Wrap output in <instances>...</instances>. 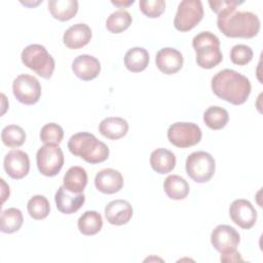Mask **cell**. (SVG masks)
<instances>
[{"label":"cell","mask_w":263,"mask_h":263,"mask_svg":"<svg viewBox=\"0 0 263 263\" xmlns=\"http://www.w3.org/2000/svg\"><path fill=\"white\" fill-rule=\"evenodd\" d=\"M211 86L218 98L236 106L248 100L252 88L246 76L231 69L219 71L212 78Z\"/></svg>","instance_id":"1"},{"label":"cell","mask_w":263,"mask_h":263,"mask_svg":"<svg viewBox=\"0 0 263 263\" xmlns=\"http://www.w3.org/2000/svg\"><path fill=\"white\" fill-rule=\"evenodd\" d=\"M217 26L226 37L250 39L258 35L260 20L253 12L234 9L219 14Z\"/></svg>","instance_id":"2"},{"label":"cell","mask_w":263,"mask_h":263,"mask_svg":"<svg viewBox=\"0 0 263 263\" xmlns=\"http://www.w3.org/2000/svg\"><path fill=\"white\" fill-rule=\"evenodd\" d=\"M69 151L90 164L105 161L109 156L108 146L90 133H77L68 142Z\"/></svg>","instance_id":"3"},{"label":"cell","mask_w":263,"mask_h":263,"mask_svg":"<svg viewBox=\"0 0 263 263\" xmlns=\"http://www.w3.org/2000/svg\"><path fill=\"white\" fill-rule=\"evenodd\" d=\"M192 46L196 52V63L202 69H212L223 60L220 40L212 32L198 33L192 40Z\"/></svg>","instance_id":"4"},{"label":"cell","mask_w":263,"mask_h":263,"mask_svg":"<svg viewBox=\"0 0 263 263\" xmlns=\"http://www.w3.org/2000/svg\"><path fill=\"white\" fill-rule=\"evenodd\" d=\"M23 64L44 79H49L54 70V60L41 44H30L21 54Z\"/></svg>","instance_id":"5"},{"label":"cell","mask_w":263,"mask_h":263,"mask_svg":"<svg viewBox=\"0 0 263 263\" xmlns=\"http://www.w3.org/2000/svg\"><path fill=\"white\" fill-rule=\"evenodd\" d=\"M187 175L196 183L209 182L215 174L216 161L214 157L205 151L191 153L185 163Z\"/></svg>","instance_id":"6"},{"label":"cell","mask_w":263,"mask_h":263,"mask_svg":"<svg viewBox=\"0 0 263 263\" xmlns=\"http://www.w3.org/2000/svg\"><path fill=\"white\" fill-rule=\"evenodd\" d=\"M203 17V7L200 0H183L179 3L174 18V26L180 32L192 30Z\"/></svg>","instance_id":"7"},{"label":"cell","mask_w":263,"mask_h":263,"mask_svg":"<svg viewBox=\"0 0 263 263\" xmlns=\"http://www.w3.org/2000/svg\"><path fill=\"white\" fill-rule=\"evenodd\" d=\"M202 133L200 127L193 122H175L167 129V139L178 148H189L198 144Z\"/></svg>","instance_id":"8"},{"label":"cell","mask_w":263,"mask_h":263,"mask_svg":"<svg viewBox=\"0 0 263 263\" xmlns=\"http://www.w3.org/2000/svg\"><path fill=\"white\" fill-rule=\"evenodd\" d=\"M39 172L46 177H53L60 173L64 165V154L57 144H45L36 154Z\"/></svg>","instance_id":"9"},{"label":"cell","mask_w":263,"mask_h":263,"mask_svg":"<svg viewBox=\"0 0 263 263\" xmlns=\"http://www.w3.org/2000/svg\"><path fill=\"white\" fill-rule=\"evenodd\" d=\"M12 91L20 103L34 105L41 97V85L36 77L29 74H21L12 82Z\"/></svg>","instance_id":"10"},{"label":"cell","mask_w":263,"mask_h":263,"mask_svg":"<svg viewBox=\"0 0 263 263\" xmlns=\"http://www.w3.org/2000/svg\"><path fill=\"white\" fill-rule=\"evenodd\" d=\"M229 216L233 223L242 229L252 228L257 221V212L247 199H235L229 208Z\"/></svg>","instance_id":"11"},{"label":"cell","mask_w":263,"mask_h":263,"mask_svg":"<svg viewBox=\"0 0 263 263\" xmlns=\"http://www.w3.org/2000/svg\"><path fill=\"white\" fill-rule=\"evenodd\" d=\"M239 241V233L235 228L229 225H218L211 234V242L213 247L221 254L236 250Z\"/></svg>","instance_id":"12"},{"label":"cell","mask_w":263,"mask_h":263,"mask_svg":"<svg viewBox=\"0 0 263 263\" xmlns=\"http://www.w3.org/2000/svg\"><path fill=\"white\" fill-rule=\"evenodd\" d=\"M6 174L15 180L23 179L30 171V159L26 152L22 150L9 151L3 161Z\"/></svg>","instance_id":"13"},{"label":"cell","mask_w":263,"mask_h":263,"mask_svg":"<svg viewBox=\"0 0 263 263\" xmlns=\"http://www.w3.org/2000/svg\"><path fill=\"white\" fill-rule=\"evenodd\" d=\"M182 53L172 47H163L158 50L155 57V63L158 70L166 75L177 73L183 67Z\"/></svg>","instance_id":"14"},{"label":"cell","mask_w":263,"mask_h":263,"mask_svg":"<svg viewBox=\"0 0 263 263\" xmlns=\"http://www.w3.org/2000/svg\"><path fill=\"white\" fill-rule=\"evenodd\" d=\"M72 70L76 77L81 80L88 81L97 78L101 72V64L99 60L89 54H80L74 59Z\"/></svg>","instance_id":"15"},{"label":"cell","mask_w":263,"mask_h":263,"mask_svg":"<svg viewBox=\"0 0 263 263\" xmlns=\"http://www.w3.org/2000/svg\"><path fill=\"white\" fill-rule=\"evenodd\" d=\"M95 185L102 193L114 194L123 187V177L114 168H104L96 175Z\"/></svg>","instance_id":"16"},{"label":"cell","mask_w":263,"mask_h":263,"mask_svg":"<svg viewBox=\"0 0 263 263\" xmlns=\"http://www.w3.org/2000/svg\"><path fill=\"white\" fill-rule=\"evenodd\" d=\"M105 217L112 225H124L133 217L132 204L124 199L112 200L105 208Z\"/></svg>","instance_id":"17"},{"label":"cell","mask_w":263,"mask_h":263,"mask_svg":"<svg viewBox=\"0 0 263 263\" xmlns=\"http://www.w3.org/2000/svg\"><path fill=\"white\" fill-rule=\"evenodd\" d=\"M58 210L66 215L76 213L84 203L85 196L83 193H73L61 186L54 196Z\"/></svg>","instance_id":"18"},{"label":"cell","mask_w":263,"mask_h":263,"mask_svg":"<svg viewBox=\"0 0 263 263\" xmlns=\"http://www.w3.org/2000/svg\"><path fill=\"white\" fill-rule=\"evenodd\" d=\"M90 38L91 30L86 24H75L66 30L63 41L70 49H78L88 44Z\"/></svg>","instance_id":"19"},{"label":"cell","mask_w":263,"mask_h":263,"mask_svg":"<svg viewBox=\"0 0 263 263\" xmlns=\"http://www.w3.org/2000/svg\"><path fill=\"white\" fill-rule=\"evenodd\" d=\"M128 130V123L121 117H107L99 125V132L102 136L110 140L123 138Z\"/></svg>","instance_id":"20"},{"label":"cell","mask_w":263,"mask_h":263,"mask_svg":"<svg viewBox=\"0 0 263 263\" xmlns=\"http://www.w3.org/2000/svg\"><path fill=\"white\" fill-rule=\"evenodd\" d=\"M150 164L156 173L161 175L167 174L172 172L176 165V156L172 151L165 148H158L151 153Z\"/></svg>","instance_id":"21"},{"label":"cell","mask_w":263,"mask_h":263,"mask_svg":"<svg viewBox=\"0 0 263 263\" xmlns=\"http://www.w3.org/2000/svg\"><path fill=\"white\" fill-rule=\"evenodd\" d=\"M48 10L55 20L66 22L76 15L78 2L76 0H49Z\"/></svg>","instance_id":"22"},{"label":"cell","mask_w":263,"mask_h":263,"mask_svg":"<svg viewBox=\"0 0 263 263\" xmlns=\"http://www.w3.org/2000/svg\"><path fill=\"white\" fill-rule=\"evenodd\" d=\"M64 187L73 193H82L87 184L86 171L81 166H71L65 174Z\"/></svg>","instance_id":"23"},{"label":"cell","mask_w":263,"mask_h":263,"mask_svg":"<svg viewBox=\"0 0 263 263\" xmlns=\"http://www.w3.org/2000/svg\"><path fill=\"white\" fill-rule=\"evenodd\" d=\"M149 64V53L143 47H133L124 54V66L133 72L139 73L144 71Z\"/></svg>","instance_id":"24"},{"label":"cell","mask_w":263,"mask_h":263,"mask_svg":"<svg viewBox=\"0 0 263 263\" xmlns=\"http://www.w3.org/2000/svg\"><path fill=\"white\" fill-rule=\"evenodd\" d=\"M163 189L165 194L175 200H181L187 197L189 193V185L187 181L178 175H171L166 177L163 182Z\"/></svg>","instance_id":"25"},{"label":"cell","mask_w":263,"mask_h":263,"mask_svg":"<svg viewBox=\"0 0 263 263\" xmlns=\"http://www.w3.org/2000/svg\"><path fill=\"white\" fill-rule=\"evenodd\" d=\"M78 229L84 235H95L103 227V219L97 211H86L78 219Z\"/></svg>","instance_id":"26"},{"label":"cell","mask_w":263,"mask_h":263,"mask_svg":"<svg viewBox=\"0 0 263 263\" xmlns=\"http://www.w3.org/2000/svg\"><path fill=\"white\" fill-rule=\"evenodd\" d=\"M23 222L24 217L18 209H6L1 213L0 230L3 233H14L21 229Z\"/></svg>","instance_id":"27"},{"label":"cell","mask_w":263,"mask_h":263,"mask_svg":"<svg viewBox=\"0 0 263 263\" xmlns=\"http://www.w3.org/2000/svg\"><path fill=\"white\" fill-rule=\"evenodd\" d=\"M229 120V114L226 109L219 106H211L203 113V121L211 129H222Z\"/></svg>","instance_id":"28"},{"label":"cell","mask_w":263,"mask_h":263,"mask_svg":"<svg viewBox=\"0 0 263 263\" xmlns=\"http://www.w3.org/2000/svg\"><path fill=\"white\" fill-rule=\"evenodd\" d=\"M132 15L125 9H118L111 13L106 21V28L114 34L125 31L132 25Z\"/></svg>","instance_id":"29"},{"label":"cell","mask_w":263,"mask_h":263,"mask_svg":"<svg viewBox=\"0 0 263 263\" xmlns=\"http://www.w3.org/2000/svg\"><path fill=\"white\" fill-rule=\"evenodd\" d=\"M1 140L5 146L9 148H17L25 143L26 133L21 126L9 124L2 129Z\"/></svg>","instance_id":"30"},{"label":"cell","mask_w":263,"mask_h":263,"mask_svg":"<svg viewBox=\"0 0 263 263\" xmlns=\"http://www.w3.org/2000/svg\"><path fill=\"white\" fill-rule=\"evenodd\" d=\"M27 209L30 217L35 220L45 219L50 211L49 202L43 195H34L31 197L28 201Z\"/></svg>","instance_id":"31"},{"label":"cell","mask_w":263,"mask_h":263,"mask_svg":"<svg viewBox=\"0 0 263 263\" xmlns=\"http://www.w3.org/2000/svg\"><path fill=\"white\" fill-rule=\"evenodd\" d=\"M64 138V130L61 125L54 122L47 123L42 126L40 132V140L44 144L59 145Z\"/></svg>","instance_id":"32"},{"label":"cell","mask_w":263,"mask_h":263,"mask_svg":"<svg viewBox=\"0 0 263 263\" xmlns=\"http://www.w3.org/2000/svg\"><path fill=\"white\" fill-rule=\"evenodd\" d=\"M254 52L252 48L246 44L234 45L230 50V60L233 64L238 66H245L249 64L253 59Z\"/></svg>","instance_id":"33"},{"label":"cell","mask_w":263,"mask_h":263,"mask_svg":"<svg viewBox=\"0 0 263 263\" xmlns=\"http://www.w3.org/2000/svg\"><path fill=\"white\" fill-rule=\"evenodd\" d=\"M140 10L148 17L155 18L160 16L165 9V1L163 0H141L139 2Z\"/></svg>","instance_id":"34"},{"label":"cell","mask_w":263,"mask_h":263,"mask_svg":"<svg viewBox=\"0 0 263 263\" xmlns=\"http://www.w3.org/2000/svg\"><path fill=\"white\" fill-rule=\"evenodd\" d=\"M243 1H237V0H219V1H209V4L211 6V9L217 13L218 15L229 11L234 10L236 6L242 4Z\"/></svg>","instance_id":"35"},{"label":"cell","mask_w":263,"mask_h":263,"mask_svg":"<svg viewBox=\"0 0 263 263\" xmlns=\"http://www.w3.org/2000/svg\"><path fill=\"white\" fill-rule=\"evenodd\" d=\"M220 260L222 262H242L243 261L240 254L236 250L222 253Z\"/></svg>","instance_id":"36"},{"label":"cell","mask_w":263,"mask_h":263,"mask_svg":"<svg viewBox=\"0 0 263 263\" xmlns=\"http://www.w3.org/2000/svg\"><path fill=\"white\" fill-rule=\"evenodd\" d=\"M135 1L134 0H128V1H111V3L115 6H118V7H126V6H129L134 3Z\"/></svg>","instance_id":"37"},{"label":"cell","mask_w":263,"mask_h":263,"mask_svg":"<svg viewBox=\"0 0 263 263\" xmlns=\"http://www.w3.org/2000/svg\"><path fill=\"white\" fill-rule=\"evenodd\" d=\"M0 181H1V184H2V202H4V201H5V199L9 196V193L4 194V191H5V189H6L8 186L5 184V182H4V180H3V179H1ZM6 191H9V190H6Z\"/></svg>","instance_id":"38"}]
</instances>
